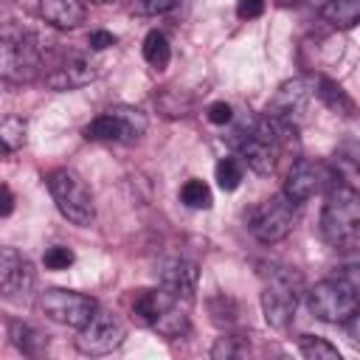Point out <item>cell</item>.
<instances>
[{
  "instance_id": "cell-1",
  "label": "cell",
  "mask_w": 360,
  "mask_h": 360,
  "mask_svg": "<svg viewBox=\"0 0 360 360\" xmlns=\"http://www.w3.org/2000/svg\"><path fill=\"white\" fill-rule=\"evenodd\" d=\"M321 233L338 250H354L360 242V197L349 183H332L321 214Z\"/></svg>"
},
{
  "instance_id": "cell-2",
  "label": "cell",
  "mask_w": 360,
  "mask_h": 360,
  "mask_svg": "<svg viewBox=\"0 0 360 360\" xmlns=\"http://www.w3.org/2000/svg\"><path fill=\"white\" fill-rule=\"evenodd\" d=\"M309 312L323 323H349L357 315V284L346 276L326 278L307 292Z\"/></svg>"
},
{
  "instance_id": "cell-3",
  "label": "cell",
  "mask_w": 360,
  "mask_h": 360,
  "mask_svg": "<svg viewBox=\"0 0 360 360\" xmlns=\"http://www.w3.org/2000/svg\"><path fill=\"white\" fill-rule=\"evenodd\" d=\"M45 186L59 208V214L73 225H90L96 219V202L84 180L70 169H53L45 177Z\"/></svg>"
},
{
  "instance_id": "cell-4",
  "label": "cell",
  "mask_w": 360,
  "mask_h": 360,
  "mask_svg": "<svg viewBox=\"0 0 360 360\" xmlns=\"http://www.w3.org/2000/svg\"><path fill=\"white\" fill-rule=\"evenodd\" d=\"M301 290H304V284H301V276L295 270L278 267L270 273V278L262 290V312L273 329H287L292 323Z\"/></svg>"
},
{
  "instance_id": "cell-5",
  "label": "cell",
  "mask_w": 360,
  "mask_h": 360,
  "mask_svg": "<svg viewBox=\"0 0 360 360\" xmlns=\"http://www.w3.org/2000/svg\"><path fill=\"white\" fill-rule=\"evenodd\" d=\"M42 70V53L34 37L28 34H3L0 37V79L6 82H34Z\"/></svg>"
},
{
  "instance_id": "cell-6",
  "label": "cell",
  "mask_w": 360,
  "mask_h": 360,
  "mask_svg": "<svg viewBox=\"0 0 360 360\" xmlns=\"http://www.w3.org/2000/svg\"><path fill=\"white\" fill-rule=\"evenodd\" d=\"M146 132V115L135 107H110L84 127L87 141L104 143H135Z\"/></svg>"
},
{
  "instance_id": "cell-7",
  "label": "cell",
  "mask_w": 360,
  "mask_h": 360,
  "mask_svg": "<svg viewBox=\"0 0 360 360\" xmlns=\"http://www.w3.org/2000/svg\"><path fill=\"white\" fill-rule=\"evenodd\" d=\"M295 205L284 191L267 197L264 202H259L250 214V233L262 242V245H276L281 239L290 236V231L295 228Z\"/></svg>"
},
{
  "instance_id": "cell-8",
  "label": "cell",
  "mask_w": 360,
  "mask_h": 360,
  "mask_svg": "<svg viewBox=\"0 0 360 360\" xmlns=\"http://www.w3.org/2000/svg\"><path fill=\"white\" fill-rule=\"evenodd\" d=\"M39 309L45 312V318L70 326V329H82L93 312L98 309L96 298L84 295V292H73V290H62V287H51L39 295Z\"/></svg>"
},
{
  "instance_id": "cell-9",
  "label": "cell",
  "mask_w": 360,
  "mask_h": 360,
  "mask_svg": "<svg viewBox=\"0 0 360 360\" xmlns=\"http://www.w3.org/2000/svg\"><path fill=\"white\" fill-rule=\"evenodd\" d=\"M127 338V326L115 312L107 309H96L93 318L79 329L76 346L84 354H110L112 349H118Z\"/></svg>"
},
{
  "instance_id": "cell-10",
  "label": "cell",
  "mask_w": 360,
  "mask_h": 360,
  "mask_svg": "<svg viewBox=\"0 0 360 360\" xmlns=\"http://www.w3.org/2000/svg\"><path fill=\"white\" fill-rule=\"evenodd\" d=\"M329 183H335V174L326 163L321 160H312V158H298L290 172H287V180H284V194L292 200V202H307L312 200L315 194H321Z\"/></svg>"
},
{
  "instance_id": "cell-11",
  "label": "cell",
  "mask_w": 360,
  "mask_h": 360,
  "mask_svg": "<svg viewBox=\"0 0 360 360\" xmlns=\"http://www.w3.org/2000/svg\"><path fill=\"white\" fill-rule=\"evenodd\" d=\"M34 267L17 248H0V295L8 301H25L34 290Z\"/></svg>"
},
{
  "instance_id": "cell-12",
  "label": "cell",
  "mask_w": 360,
  "mask_h": 360,
  "mask_svg": "<svg viewBox=\"0 0 360 360\" xmlns=\"http://www.w3.org/2000/svg\"><path fill=\"white\" fill-rule=\"evenodd\" d=\"M158 278H160V290H166L172 298L188 304V301L194 298V292H197L200 270H197L194 262L177 256V259H166V262H160Z\"/></svg>"
},
{
  "instance_id": "cell-13",
  "label": "cell",
  "mask_w": 360,
  "mask_h": 360,
  "mask_svg": "<svg viewBox=\"0 0 360 360\" xmlns=\"http://www.w3.org/2000/svg\"><path fill=\"white\" fill-rule=\"evenodd\" d=\"M236 135H242L236 141L242 166L253 169L256 174H273L276 172V160H278V146L270 143L267 138H262L253 127L248 132H236Z\"/></svg>"
},
{
  "instance_id": "cell-14",
  "label": "cell",
  "mask_w": 360,
  "mask_h": 360,
  "mask_svg": "<svg viewBox=\"0 0 360 360\" xmlns=\"http://www.w3.org/2000/svg\"><path fill=\"white\" fill-rule=\"evenodd\" d=\"M93 76H96V65L82 53H70L51 73H45V84L53 90H70L87 84Z\"/></svg>"
},
{
  "instance_id": "cell-15",
  "label": "cell",
  "mask_w": 360,
  "mask_h": 360,
  "mask_svg": "<svg viewBox=\"0 0 360 360\" xmlns=\"http://www.w3.org/2000/svg\"><path fill=\"white\" fill-rule=\"evenodd\" d=\"M172 301H177V298H172L166 290H138L135 295H132V318L141 323V326H155V321L163 315V309L172 304Z\"/></svg>"
},
{
  "instance_id": "cell-16",
  "label": "cell",
  "mask_w": 360,
  "mask_h": 360,
  "mask_svg": "<svg viewBox=\"0 0 360 360\" xmlns=\"http://www.w3.org/2000/svg\"><path fill=\"white\" fill-rule=\"evenodd\" d=\"M39 14L45 17V22L65 28V31L79 28L84 22L82 0H39Z\"/></svg>"
},
{
  "instance_id": "cell-17",
  "label": "cell",
  "mask_w": 360,
  "mask_h": 360,
  "mask_svg": "<svg viewBox=\"0 0 360 360\" xmlns=\"http://www.w3.org/2000/svg\"><path fill=\"white\" fill-rule=\"evenodd\" d=\"M315 93V79H292V82H284L273 98V112L278 115H292L298 107L307 104V98Z\"/></svg>"
},
{
  "instance_id": "cell-18",
  "label": "cell",
  "mask_w": 360,
  "mask_h": 360,
  "mask_svg": "<svg viewBox=\"0 0 360 360\" xmlns=\"http://www.w3.org/2000/svg\"><path fill=\"white\" fill-rule=\"evenodd\" d=\"M25 132L28 124L20 115H8L0 121V158H8L25 146Z\"/></svg>"
},
{
  "instance_id": "cell-19",
  "label": "cell",
  "mask_w": 360,
  "mask_h": 360,
  "mask_svg": "<svg viewBox=\"0 0 360 360\" xmlns=\"http://www.w3.org/2000/svg\"><path fill=\"white\" fill-rule=\"evenodd\" d=\"M11 340L22 354H31V357H37L48 349V335H42L39 329H34L31 323H22V321L11 323Z\"/></svg>"
},
{
  "instance_id": "cell-20",
  "label": "cell",
  "mask_w": 360,
  "mask_h": 360,
  "mask_svg": "<svg viewBox=\"0 0 360 360\" xmlns=\"http://www.w3.org/2000/svg\"><path fill=\"white\" fill-rule=\"evenodd\" d=\"M321 14L335 28H352L360 20V0H326L321 6Z\"/></svg>"
},
{
  "instance_id": "cell-21",
  "label": "cell",
  "mask_w": 360,
  "mask_h": 360,
  "mask_svg": "<svg viewBox=\"0 0 360 360\" xmlns=\"http://www.w3.org/2000/svg\"><path fill=\"white\" fill-rule=\"evenodd\" d=\"M169 56H172L169 39L160 31H149L143 37V59H146V65H152L155 70H163L169 65Z\"/></svg>"
},
{
  "instance_id": "cell-22",
  "label": "cell",
  "mask_w": 360,
  "mask_h": 360,
  "mask_svg": "<svg viewBox=\"0 0 360 360\" xmlns=\"http://www.w3.org/2000/svg\"><path fill=\"white\" fill-rule=\"evenodd\" d=\"M180 200H183L188 208L205 211V208H211L214 194H211V188H208V183H205V180L191 177V180H186V183H183V188H180Z\"/></svg>"
},
{
  "instance_id": "cell-23",
  "label": "cell",
  "mask_w": 360,
  "mask_h": 360,
  "mask_svg": "<svg viewBox=\"0 0 360 360\" xmlns=\"http://www.w3.org/2000/svg\"><path fill=\"white\" fill-rule=\"evenodd\" d=\"M214 177H217V186L222 191H236L242 177H245V166L239 158H222L214 169Z\"/></svg>"
},
{
  "instance_id": "cell-24",
  "label": "cell",
  "mask_w": 360,
  "mask_h": 360,
  "mask_svg": "<svg viewBox=\"0 0 360 360\" xmlns=\"http://www.w3.org/2000/svg\"><path fill=\"white\" fill-rule=\"evenodd\" d=\"M298 349L307 360H340L338 346H332L326 338H318V335H304L298 340Z\"/></svg>"
},
{
  "instance_id": "cell-25",
  "label": "cell",
  "mask_w": 360,
  "mask_h": 360,
  "mask_svg": "<svg viewBox=\"0 0 360 360\" xmlns=\"http://www.w3.org/2000/svg\"><path fill=\"white\" fill-rule=\"evenodd\" d=\"M315 96L326 104V107H332V110H338V112H352V98L335 84V82H329V79H315Z\"/></svg>"
},
{
  "instance_id": "cell-26",
  "label": "cell",
  "mask_w": 360,
  "mask_h": 360,
  "mask_svg": "<svg viewBox=\"0 0 360 360\" xmlns=\"http://www.w3.org/2000/svg\"><path fill=\"white\" fill-rule=\"evenodd\" d=\"M73 259H76L73 250L65 248V245H53V248H48L45 256H42V262H45L48 270H68V267L73 264Z\"/></svg>"
},
{
  "instance_id": "cell-27",
  "label": "cell",
  "mask_w": 360,
  "mask_h": 360,
  "mask_svg": "<svg viewBox=\"0 0 360 360\" xmlns=\"http://www.w3.org/2000/svg\"><path fill=\"white\" fill-rule=\"evenodd\" d=\"M264 11V0H236V17L239 20H256Z\"/></svg>"
},
{
  "instance_id": "cell-28",
  "label": "cell",
  "mask_w": 360,
  "mask_h": 360,
  "mask_svg": "<svg viewBox=\"0 0 360 360\" xmlns=\"http://www.w3.org/2000/svg\"><path fill=\"white\" fill-rule=\"evenodd\" d=\"M239 354V346H236V338L233 335H225L214 343L211 349V357H236Z\"/></svg>"
},
{
  "instance_id": "cell-29",
  "label": "cell",
  "mask_w": 360,
  "mask_h": 360,
  "mask_svg": "<svg viewBox=\"0 0 360 360\" xmlns=\"http://www.w3.org/2000/svg\"><path fill=\"white\" fill-rule=\"evenodd\" d=\"M231 118H233L231 104H225V101H214V104L208 107V121H211V124H228Z\"/></svg>"
},
{
  "instance_id": "cell-30",
  "label": "cell",
  "mask_w": 360,
  "mask_h": 360,
  "mask_svg": "<svg viewBox=\"0 0 360 360\" xmlns=\"http://www.w3.org/2000/svg\"><path fill=\"white\" fill-rule=\"evenodd\" d=\"M180 0H141V8L146 11V14H163V11H169V8H174Z\"/></svg>"
},
{
  "instance_id": "cell-31",
  "label": "cell",
  "mask_w": 360,
  "mask_h": 360,
  "mask_svg": "<svg viewBox=\"0 0 360 360\" xmlns=\"http://www.w3.org/2000/svg\"><path fill=\"white\" fill-rule=\"evenodd\" d=\"M110 45H115V34H110V31H93L90 34V48L93 51H104Z\"/></svg>"
},
{
  "instance_id": "cell-32",
  "label": "cell",
  "mask_w": 360,
  "mask_h": 360,
  "mask_svg": "<svg viewBox=\"0 0 360 360\" xmlns=\"http://www.w3.org/2000/svg\"><path fill=\"white\" fill-rule=\"evenodd\" d=\"M11 211H14V194L8 186H0V217H6Z\"/></svg>"
},
{
  "instance_id": "cell-33",
  "label": "cell",
  "mask_w": 360,
  "mask_h": 360,
  "mask_svg": "<svg viewBox=\"0 0 360 360\" xmlns=\"http://www.w3.org/2000/svg\"><path fill=\"white\" fill-rule=\"evenodd\" d=\"M90 3H96V6H107V3H115V0H90Z\"/></svg>"
},
{
  "instance_id": "cell-34",
  "label": "cell",
  "mask_w": 360,
  "mask_h": 360,
  "mask_svg": "<svg viewBox=\"0 0 360 360\" xmlns=\"http://www.w3.org/2000/svg\"><path fill=\"white\" fill-rule=\"evenodd\" d=\"M323 3H326V0H312V6H318V8H321Z\"/></svg>"
},
{
  "instance_id": "cell-35",
  "label": "cell",
  "mask_w": 360,
  "mask_h": 360,
  "mask_svg": "<svg viewBox=\"0 0 360 360\" xmlns=\"http://www.w3.org/2000/svg\"><path fill=\"white\" fill-rule=\"evenodd\" d=\"M276 3H281V6H290V3H295V0H276Z\"/></svg>"
}]
</instances>
